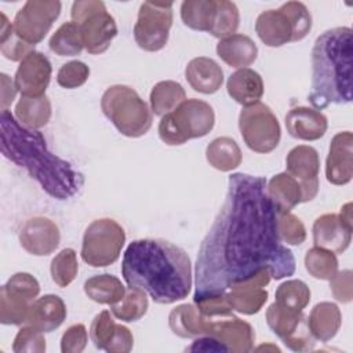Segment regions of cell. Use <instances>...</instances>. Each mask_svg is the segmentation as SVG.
I'll return each instance as SVG.
<instances>
[{"instance_id":"cell-1","label":"cell","mask_w":353,"mask_h":353,"mask_svg":"<svg viewBox=\"0 0 353 353\" xmlns=\"http://www.w3.org/2000/svg\"><path fill=\"white\" fill-rule=\"evenodd\" d=\"M266 182L243 172L229 176L225 203L197 252L193 298L225 294L262 270L276 280L294 274L295 256L279 237Z\"/></svg>"},{"instance_id":"cell-2","label":"cell","mask_w":353,"mask_h":353,"mask_svg":"<svg viewBox=\"0 0 353 353\" xmlns=\"http://www.w3.org/2000/svg\"><path fill=\"white\" fill-rule=\"evenodd\" d=\"M121 274L128 287L145 291L161 305L185 299L193 284L188 254L164 239L130 243L123 255Z\"/></svg>"},{"instance_id":"cell-3","label":"cell","mask_w":353,"mask_h":353,"mask_svg":"<svg viewBox=\"0 0 353 353\" xmlns=\"http://www.w3.org/2000/svg\"><path fill=\"white\" fill-rule=\"evenodd\" d=\"M1 153L57 200H68L77 194L84 185V176L69 161L54 154L43 134L23 127L7 109L0 114Z\"/></svg>"},{"instance_id":"cell-4","label":"cell","mask_w":353,"mask_h":353,"mask_svg":"<svg viewBox=\"0 0 353 353\" xmlns=\"http://www.w3.org/2000/svg\"><path fill=\"white\" fill-rule=\"evenodd\" d=\"M352 55L349 26L328 29L316 39L312 48V90L307 97L314 109L352 101Z\"/></svg>"},{"instance_id":"cell-5","label":"cell","mask_w":353,"mask_h":353,"mask_svg":"<svg viewBox=\"0 0 353 353\" xmlns=\"http://www.w3.org/2000/svg\"><path fill=\"white\" fill-rule=\"evenodd\" d=\"M101 109L116 130L128 138H139L152 127V110L139 94L124 84L105 90Z\"/></svg>"},{"instance_id":"cell-6","label":"cell","mask_w":353,"mask_h":353,"mask_svg":"<svg viewBox=\"0 0 353 353\" xmlns=\"http://www.w3.org/2000/svg\"><path fill=\"white\" fill-rule=\"evenodd\" d=\"M215 124V113L201 99H185L176 109L164 114L159 123L160 139L170 145H183L189 139L205 137Z\"/></svg>"},{"instance_id":"cell-7","label":"cell","mask_w":353,"mask_h":353,"mask_svg":"<svg viewBox=\"0 0 353 353\" xmlns=\"http://www.w3.org/2000/svg\"><path fill=\"white\" fill-rule=\"evenodd\" d=\"M72 21L79 26L83 46L88 54L105 52L117 36L114 18L101 0H77L72 4Z\"/></svg>"},{"instance_id":"cell-8","label":"cell","mask_w":353,"mask_h":353,"mask_svg":"<svg viewBox=\"0 0 353 353\" xmlns=\"http://www.w3.org/2000/svg\"><path fill=\"white\" fill-rule=\"evenodd\" d=\"M125 243V232L112 218L92 221L83 234L81 258L92 268H105L114 263Z\"/></svg>"},{"instance_id":"cell-9","label":"cell","mask_w":353,"mask_h":353,"mask_svg":"<svg viewBox=\"0 0 353 353\" xmlns=\"http://www.w3.org/2000/svg\"><path fill=\"white\" fill-rule=\"evenodd\" d=\"M239 130L244 143L252 152L269 153L280 143V123L266 103L244 106L239 114Z\"/></svg>"},{"instance_id":"cell-10","label":"cell","mask_w":353,"mask_h":353,"mask_svg":"<svg viewBox=\"0 0 353 353\" xmlns=\"http://www.w3.org/2000/svg\"><path fill=\"white\" fill-rule=\"evenodd\" d=\"M172 3L143 1L134 25V39L139 48L149 52L165 47L172 26Z\"/></svg>"},{"instance_id":"cell-11","label":"cell","mask_w":353,"mask_h":353,"mask_svg":"<svg viewBox=\"0 0 353 353\" xmlns=\"http://www.w3.org/2000/svg\"><path fill=\"white\" fill-rule=\"evenodd\" d=\"M61 7L58 0H28L15 14V33L30 46L40 43L59 17Z\"/></svg>"},{"instance_id":"cell-12","label":"cell","mask_w":353,"mask_h":353,"mask_svg":"<svg viewBox=\"0 0 353 353\" xmlns=\"http://www.w3.org/2000/svg\"><path fill=\"white\" fill-rule=\"evenodd\" d=\"M266 323L283 343L294 352H309L314 349L316 339L307 327L303 312H294L273 302L266 310Z\"/></svg>"},{"instance_id":"cell-13","label":"cell","mask_w":353,"mask_h":353,"mask_svg":"<svg viewBox=\"0 0 353 353\" xmlns=\"http://www.w3.org/2000/svg\"><path fill=\"white\" fill-rule=\"evenodd\" d=\"M285 167L302 188L303 203L313 200L319 193L320 157L317 150L309 145H298L292 148L285 157Z\"/></svg>"},{"instance_id":"cell-14","label":"cell","mask_w":353,"mask_h":353,"mask_svg":"<svg viewBox=\"0 0 353 353\" xmlns=\"http://www.w3.org/2000/svg\"><path fill=\"white\" fill-rule=\"evenodd\" d=\"M221 341L229 352L247 353L254 350L255 332L250 323L232 313L218 317H208L207 334Z\"/></svg>"},{"instance_id":"cell-15","label":"cell","mask_w":353,"mask_h":353,"mask_svg":"<svg viewBox=\"0 0 353 353\" xmlns=\"http://www.w3.org/2000/svg\"><path fill=\"white\" fill-rule=\"evenodd\" d=\"M51 73L52 68L48 58L39 51H32L19 62L14 83L21 95L41 97L46 95Z\"/></svg>"},{"instance_id":"cell-16","label":"cell","mask_w":353,"mask_h":353,"mask_svg":"<svg viewBox=\"0 0 353 353\" xmlns=\"http://www.w3.org/2000/svg\"><path fill=\"white\" fill-rule=\"evenodd\" d=\"M61 241L58 225L47 216L29 218L21 232V247L34 256H46L52 254Z\"/></svg>"},{"instance_id":"cell-17","label":"cell","mask_w":353,"mask_h":353,"mask_svg":"<svg viewBox=\"0 0 353 353\" xmlns=\"http://www.w3.org/2000/svg\"><path fill=\"white\" fill-rule=\"evenodd\" d=\"M325 176L332 185H346L353 176V134L341 131L331 139L325 160Z\"/></svg>"},{"instance_id":"cell-18","label":"cell","mask_w":353,"mask_h":353,"mask_svg":"<svg viewBox=\"0 0 353 353\" xmlns=\"http://www.w3.org/2000/svg\"><path fill=\"white\" fill-rule=\"evenodd\" d=\"M352 230L353 226L342 221L338 214H323L313 223L314 245L342 254L352 243Z\"/></svg>"},{"instance_id":"cell-19","label":"cell","mask_w":353,"mask_h":353,"mask_svg":"<svg viewBox=\"0 0 353 353\" xmlns=\"http://www.w3.org/2000/svg\"><path fill=\"white\" fill-rule=\"evenodd\" d=\"M255 32L268 47H281L295 41L294 23L283 7L261 12L255 21Z\"/></svg>"},{"instance_id":"cell-20","label":"cell","mask_w":353,"mask_h":353,"mask_svg":"<svg viewBox=\"0 0 353 353\" xmlns=\"http://www.w3.org/2000/svg\"><path fill=\"white\" fill-rule=\"evenodd\" d=\"M288 134L301 141H317L324 137L328 120L320 110L309 106H296L285 114Z\"/></svg>"},{"instance_id":"cell-21","label":"cell","mask_w":353,"mask_h":353,"mask_svg":"<svg viewBox=\"0 0 353 353\" xmlns=\"http://www.w3.org/2000/svg\"><path fill=\"white\" fill-rule=\"evenodd\" d=\"M68 314L63 299L55 294L36 298L29 309L26 324L33 325L41 332H51L61 327Z\"/></svg>"},{"instance_id":"cell-22","label":"cell","mask_w":353,"mask_h":353,"mask_svg":"<svg viewBox=\"0 0 353 353\" xmlns=\"http://www.w3.org/2000/svg\"><path fill=\"white\" fill-rule=\"evenodd\" d=\"M185 79L196 92L215 94L223 84V70L212 58L197 57L186 65Z\"/></svg>"},{"instance_id":"cell-23","label":"cell","mask_w":353,"mask_h":353,"mask_svg":"<svg viewBox=\"0 0 353 353\" xmlns=\"http://www.w3.org/2000/svg\"><path fill=\"white\" fill-rule=\"evenodd\" d=\"M226 90L232 99L243 106H250L263 95V80L258 72L250 68L237 69L226 81Z\"/></svg>"},{"instance_id":"cell-24","label":"cell","mask_w":353,"mask_h":353,"mask_svg":"<svg viewBox=\"0 0 353 353\" xmlns=\"http://www.w3.org/2000/svg\"><path fill=\"white\" fill-rule=\"evenodd\" d=\"M216 54L226 65L241 69L255 62L258 47L251 37L234 33L218 41Z\"/></svg>"},{"instance_id":"cell-25","label":"cell","mask_w":353,"mask_h":353,"mask_svg":"<svg viewBox=\"0 0 353 353\" xmlns=\"http://www.w3.org/2000/svg\"><path fill=\"white\" fill-rule=\"evenodd\" d=\"M266 192L277 212H290L294 207L303 203L301 183L288 172L273 175L266 182Z\"/></svg>"},{"instance_id":"cell-26","label":"cell","mask_w":353,"mask_h":353,"mask_svg":"<svg viewBox=\"0 0 353 353\" xmlns=\"http://www.w3.org/2000/svg\"><path fill=\"white\" fill-rule=\"evenodd\" d=\"M342 313L334 302H320L314 305L307 316V327L312 336L320 342L331 341L339 331Z\"/></svg>"},{"instance_id":"cell-27","label":"cell","mask_w":353,"mask_h":353,"mask_svg":"<svg viewBox=\"0 0 353 353\" xmlns=\"http://www.w3.org/2000/svg\"><path fill=\"white\" fill-rule=\"evenodd\" d=\"M168 325L181 338H197L207 334L208 317L203 316L194 303H183L171 310Z\"/></svg>"},{"instance_id":"cell-28","label":"cell","mask_w":353,"mask_h":353,"mask_svg":"<svg viewBox=\"0 0 353 353\" xmlns=\"http://www.w3.org/2000/svg\"><path fill=\"white\" fill-rule=\"evenodd\" d=\"M51 101L47 95L23 97L15 105V119L26 128L39 130L51 119Z\"/></svg>"},{"instance_id":"cell-29","label":"cell","mask_w":353,"mask_h":353,"mask_svg":"<svg viewBox=\"0 0 353 353\" xmlns=\"http://www.w3.org/2000/svg\"><path fill=\"white\" fill-rule=\"evenodd\" d=\"M205 159L212 168L228 172L241 164L243 154L233 138L219 137L208 143L205 149Z\"/></svg>"},{"instance_id":"cell-30","label":"cell","mask_w":353,"mask_h":353,"mask_svg":"<svg viewBox=\"0 0 353 353\" xmlns=\"http://www.w3.org/2000/svg\"><path fill=\"white\" fill-rule=\"evenodd\" d=\"M84 292L91 301L101 305L112 306L123 299L125 294V287L119 277L103 273L85 280Z\"/></svg>"},{"instance_id":"cell-31","label":"cell","mask_w":353,"mask_h":353,"mask_svg":"<svg viewBox=\"0 0 353 353\" xmlns=\"http://www.w3.org/2000/svg\"><path fill=\"white\" fill-rule=\"evenodd\" d=\"M216 15V0H185L181 4L182 22L199 32L210 33Z\"/></svg>"},{"instance_id":"cell-32","label":"cell","mask_w":353,"mask_h":353,"mask_svg":"<svg viewBox=\"0 0 353 353\" xmlns=\"http://www.w3.org/2000/svg\"><path fill=\"white\" fill-rule=\"evenodd\" d=\"M186 99L185 88L174 80H163L153 85L149 101L156 116H164L176 109Z\"/></svg>"},{"instance_id":"cell-33","label":"cell","mask_w":353,"mask_h":353,"mask_svg":"<svg viewBox=\"0 0 353 353\" xmlns=\"http://www.w3.org/2000/svg\"><path fill=\"white\" fill-rule=\"evenodd\" d=\"M268 291L265 288L236 285L225 292V298L233 312L247 316L258 313L268 301Z\"/></svg>"},{"instance_id":"cell-34","label":"cell","mask_w":353,"mask_h":353,"mask_svg":"<svg viewBox=\"0 0 353 353\" xmlns=\"http://www.w3.org/2000/svg\"><path fill=\"white\" fill-rule=\"evenodd\" d=\"M149 307V301L146 296V292L135 288L128 287L125 288V294L121 301L110 306L112 314L121 321L132 323L142 319Z\"/></svg>"},{"instance_id":"cell-35","label":"cell","mask_w":353,"mask_h":353,"mask_svg":"<svg viewBox=\"0 0 353 353\" xmlns=\"http://www.w3.org/2000/svg\"><path fill=\"white\" fill-rule=\"evenodd\" d=\"M48 46L59 57H74L84 50L80 29L73 21L62 23L51 36Z\"/></svg>"},{"instance_id":"cell-36","label":"cell","mask_w":353,"mask_h":353,"mask_svg":"<svg viewBox=\"0 0 353 353\" xmlns=\"http://www.w3.org/2000/svg\"><path fill=\"white\" fill-rule=\"evenodd\" d=\"M274 298V302L285 309L303 312L310 302V290L305 281L292 279L281 283L277 287Z\"/></svg>"},{"instance_id":"cell-37","label":"cell","mask_w":353,"mask_h":353,"mask_svg":"<svg viewBox=\"0 0 353 353\" xmlns=\"http://www.w3.org/2000/svg\"><path fill=\"white\" fill-rule=\"evenodd\" d=\"M305 268L312 277L317 280H330L338 272L336 254L314 245L305 254Z\"/></svg>"},{"instance_id":"cell-38","label":"cell","mask_w":353,"mask_h":353,"mask_svg":"<svg viewBox=\"0 0 353 353\" xmlns=\"http://www.w3.org/2000/svg\"><path fill=\"white\" fill-rule=\"evenodd\" d=\"M1 26H0V51L4 58L10 61H22L28 54L34 51V46L25 43L14 30V25L1 12Z\"/></svg>"},{"instance_id":"cell-39","label":"cell","mask_w":353,"mask_h":353,"mask_svg":"<svg viewBox=\"0 0 353 353\" xmlns=\"http://www.w3.org/2000/svg\"><path fill=\"white\" fill-rule=\"evenodd\" d=\"M77 272H79L77 255L73 248L61 250L51 261V265H50L51 279L61 288L72 284V281L77 276Z\"/></svg>"},{"instance_id":"cell-40","label":"cell","mask_w":353,"mask_h":353,"mask_svg":"<svg viewBox=\"0 0 353 353\" xmlns=\"http://www.w3.org/2000/svg\"><path fill=\"white\" fill-rule=\"evenodd\" d=\"M240 23V12L233 1L216 0V15L210 34L222 40L236 33Z\"/></svg>"},{"instance_id":"cell-41","label":"cell","mask_w":353,"mask_h":353,"mask_svg":"<svg viewBox=\"0 0 353 353\" xmlns=\"http://www.w3.org/2000/svg\"><path fill=\"white\" fill-rule=\"evenodd\" d=\"M30 302L0 290V323L6 325L26 324Z\"/></svg>"},{"instance_id":"cell-42","label":"cell","mask_w":353,"mask_h":353,"mask_svg":"<svg viewBox=\"0 0 353 353\" xmlns=\"http://www.w3.org/2000/svg\"><path fill=\"white\" fill-rule=\"evenodd\" d=\"M277 232L280 240L290 245H301L306 240L303 222L291 212H277Z\"/></svg>"},{"instance_id":"cell-43","label":"cell","mask_w":353,"mask_h":353,"mask_svg":"<svg viewBox=\"0 0 353 353\" xmlns=\"http://www.w3.org/2000/svg\"><path fill=\"white\" fill-rule=\"evenodd\" d=\"M1 288L6 292L15 295L21 299H25L30 303L37 298L40 292V284L37 279L33 277L30 273H25V272L12 274Z\"/></svg>"},{"instance_id":"cell-44","label":"cell","mask_w":353,"mask_h":353,"mask_svg":"<svg viewBox=\"0 0 353 353\" xmlns=\"http://www.w3.org/2000/svg\"><path fill=\"white\" fill-rule=\"evenodd\" d=\"M46 349L44 332L30 324L21 327L14 338L12 350L15 353H44Z\"/></svg>"},{"instance_id":"cell-45","label":"cell","mask_w":353,"mask_h":353,"mask_svg":"<svg viewBox=\"0 0 353 353\" xmlns=\"http://www.w3.org/2000/svg\"><path fill=\"white\" fill-rule=\"evenodd\" d=\"M117 324L112 319L109 310H102L98 313L90 327V338L94 343V346L99 350H105L108 345L110 343L114 332H116Z\"/></svg>"},{"instance_id":"cell-46","label":"cell","mask_w":353,"mask_h":353,"mask_svg":"<svg viewBox=\"0 0 353 353\" xmlns=\"http://www.w3.org/2000/svg\"><path fill=\"white\" fill-rule=\"evenodd\" d=\"M90 77V68L81 61L63 63L57 73V83L66 90L81 87Z\"/></svg>"},{"instance_id":"cell-47","label":"cell","mask_w":353,"mask_h":353,"mask_svg":"<svg viewBox=\"0 0 353 353\" xmlns=\"http://www.w3.org/2000/svg\"><path fill=\"white\" fill-rule=\"evenodd\" d=\"M281 7L290 15L295 28V41H299L307 36L312 29V14L307 7L301 1H287Z\"/></svg>"},{"instance_id":"cell-48","label":"cell","mask_w":353,"mask_h":353,"mask_svg":"<svg viewBox=\"0 0 353 353\" xmlns=\"http://www.w3.org/2000/svg\"><path fill=\"white\" fill-rule=\"evenodd\" d=\"M88 342V334L84 324L77 323L66 328L61 338L62 353H81Z\"/></svg>"},{"instance_id":"cell-49","label":"cell","mask_w":353,"mask_h":353,"mask_svg":"<svg viewBox=\"0 0 353 353\" xmlns=\"http://www.w3.org/2000/svg\"><path fill=\"white\" fill-rule=\"evenodd\" d=\"M330 290L338 302L349 303L353 299V273L350 269L339 270L330 279Z\"/></svg>"},{"instance_id":"cell-50","label":"cell","mask_w":353,"mask_h":353,"mask_svg":"<svg viewBox=\"0 0 353 353\" xmlns=\"http://www.w3.org/2000/svg\"><path fill=\"white\" fill-rule=\"evenodd\" d=\"M132 346H134V336L130 328H127L125 325L117 324L116 332L105 350L109 353H128L131 352Z\"/></svg>"},{"instance_id":"cell-51","label":"cell","mask_w":353,"mask_h":353,"mask_svg":"<svg viewBox=\"0 0 353 353\" xmlns=\"http://www.w3.org/2000/svg\"><path fill=\"white\" fill-rule=\"evenodd\" d=\"M186 352H229L228 347L214 336L201 335L194 338L193 343L186 347Z\"/></svg>"},{"instance_id":"cell-52","label":"cell","mask_w":353,"mask_h":353,"mask_svg":"<svg viewBox=\"0 0 353 353\" xmlns=\"http://www.w3.org/2000/svg\"><path fill=\"white\" fill-rule=\"evenodd\" d=\"M1 110H7V108L11 105V102L15 99V95L18 92L14 80L10 79L6 73H1Z\"/></svg>"},{"instance_id":"cell-53","label":"cell","mask_w":353,"mask_h":353,"mask_svg":"<svg viewBox=\"0 0 353 353\" xmlns=\"http://www.w3.org/2000/svg\"><path fill=\"white\" fill-rule=\"evenodd\" d=\"M255 350H273V352H280V349L276 345H261L255 347Z\"/></svg>"}]
</instances>
